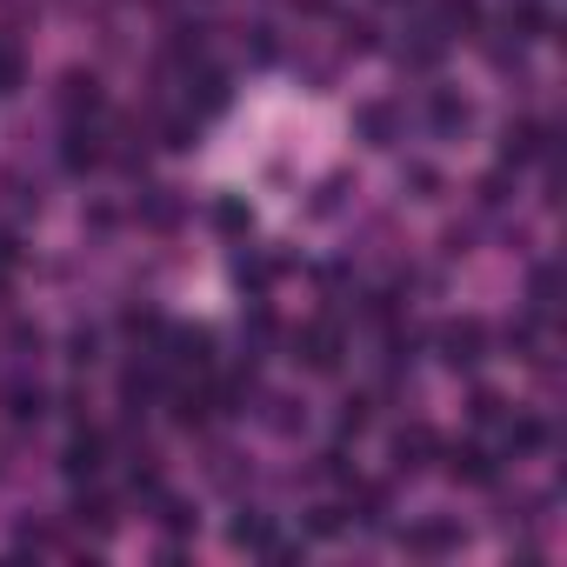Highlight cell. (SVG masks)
Listing matches in <instances>:
<instances>
[{
    "label": "cell",
    "instance_id": "7a4b0ae2",
    "mask_svg": "<svg viewBox=\"0 0 567 567\" xmlns=\"http://www.w3.org/2000/svg\"><path fill=\"white\" fill-rule=\"evenodd\" d=\"M41 408H48V388H41V381H28V374H8V381H0V414H8L14 427L41 421Z\"/></svg>",
    "mask_w": 567,
    "mask_h": 567
},
{
    "label": "cell",
    "instance_id": "ba28073f",
    "mask_svg": "<svg viewBox=\"0 0 567 567\" xmlns=\"http://www.w3.org/2000/svg\"><path fill=\"white\" fill-rule=\"evenodd\" d=\"M354 121H361V141H368V147H394V127H401V121H394L388 101H368Z\"/></svg>",
    "mask_w": 567,
    "mask_h": 567
},
{
    "label": "cell",
    "instance_id": "8992f818",
    "mask_svg": "<svg viewBox=\"0 0 567 567\" xmlns=\"http://www.w3.org/2000/svg\"><path fill=\"white\" fill-rule=\"evenodd\" d=\"M454 547H461V527H454V520H414V527H408V554L441 560V554H454Z\"/></svg>",
    "mask_w": 567,
    "mask_h": 567
},
{
    "label": "cell",
    "instance_id": "3957f363",
    "mask_svg": "<svg viewBox=\"0 0 567 567\" xmlns=\"http://www.w3.org/2000/svg\"><path fill=\"white\" fill-rule=\"evenodd\" d=\"M295 348H301L295 361H308L315 374H334V368H341V328H334V321H315Z\"/></svg>",
    "mask_w": 567,
    "mask_h": 567
},
{
    "label": "cell",
    "instance_id": "9a60e30c",
    "mask_svg": "<svg viewBox=\"0 0 567 567\" xmlns=\"http://www.w3.org/2000/svg\"><path fill=\"white\" fill-rule=\"evenodd\" d=\"M214 220H220V234H247V207H240V200H220Z\"/></svg>",
    "mask_w": 567,
    "mask_h": 567
},
{
    "label": "cell",
    "instance_id": "4fadbf2b",
    "mask_svg": "<svg viewBox=\"0 0 567 567\" xmlns=\"http://www.w3.org/2000/svg\"><path fill=\"white\" fill-rule=\"evenodd\" d=\"M141 214H147V220H154V227H174V220H181V207H174V194H167V187H154V194H147V207H141Z\"/></svg>",
    "mask_w": 567,
    "mask_h": 567
},
{
    "label": "cell",
    "instance_id": "5bb4252c",
    "mask_svg": "<svg viewBox=\"0 0 567 567\" xmlns=\"http://www.w3.org/2000/svg\"><path fill=\"white\" fill-rule=\"evenodd\" d=\"M94 161H101L94 134H81V127H74V141H68V167H94Z\"/></svg>",
    "mask_w": 567,
    "mask_h": 567
},
{
    "label": "cell",
    "instance_id": "6da1fadb",
    "mask_svg": "<svg viewBox=\"0 0 567 567\" xmlns=\"http://www.w3.org/2000/svg\"><path fill=\"white\" fill-rule=\"evenodd\" d=\"M481 354H487V328L481 321H447L441 328V361L447 368H481Z\"/></svg>",
    "mask_w": 567,
    "mask_h": 567
},
{
    "label": "cell",
    "instance_id": "5b68a950",
    "mask_svg": "<svg viewBox=\"0 0 567 567\" xmlns=\"http://www.w3.org/2000/svg\"><path fill=\"white\" fill-rule=\"evenodd\" d=\"M61 114H68L74 127L94 121V114H101V81H94V74H68V81H61Z\"/></svg>",
    "mask_w": 567,
    "mask_h": 567
},
{
    "label": "cell",
    "instance_id": "277c9868",
    "mask_svg": "<svg viewBox=\"0 0 567 567\" xmlns=\"http://www.w3.org/2000/svg\"><path fill=\"white\" fill-rule=\"evenodd\" d=\"M434 447H441V441H434V427H427V421H408V427L394 434V474H421Z\"/></svg>",
    "mask_w": 567,
    "mask_h": 567
},
{
    "label": "cell",
    "instance_id": "30bf717a",
    "mask_svg": "<svg viewBox=\"0 0 567 567\" xmlns=\"http://www.w3.org/2000/svg\"><path fill=\"white\" fill-rule=\"evenodd\" d=\"M21 81H28L21 48H14V41H0V94H21Z\"/></svg>",
    "mask_w": 567,
    "mask_h": 567
},
{
    "label": "cell",
    "instance_id": "8fae6325",
    "mask_svg": "<svg viewBox=\"0 0 567 567\" xmlns=\"http://www.w3.org/2000/svg\"><path fill=\"white\" fill-rule=\"evenodd\" d=\"M434 127H441V134L467 127V101H454V94H434Z\"/></svg>",
    "mask_w": 567,
    "mask_h": 567
},
{
    "label": "cell",
    "instance_id": "9c48e42d",
    "mask_svg": "<svg viewBox=\"0 0 567 567\" xmlns=\"http://www.w3.org/2000/svg\"><path fill=\"white\" fill-rule=\"evenodd\" d=\"M101 454H107L101 434H74V441H68V474H74V481H81V474H101Z\"/></svg>",
    "mask_w": 567,
    "mask_h": 567
},
{
    "label": "cell",
    "instance_id": "7c38bea8",
    "mask_svg": "<svg viewBox=\"0 0 567 567\" xmlns=\"http://www.w3.org/2000/svg\"><path fill=\"white\" fill-rule=\"evenodd\" d=\"M267 540H274L267 514H247V520H234V547H267Z\"/></svg>",
    "mask_w": 567,
    "mask_h": 567
},
{
    "label": "cell",
    "instance_id": "52a82bcc",
    "mask_svg": "<svg viewBox=\"0 0 567 567\" xmlns=\"http://www.w3.org/2000/svg\"><path fill=\"white\" fill-rule=\"evenodd\" d=\"M447 474H454V481L487 487V481H494V454H487V447H474V441H467V447H447Z\"/></svg>",
    "mask_w": 567,
    "mask_h": 567
}]
</instances>
